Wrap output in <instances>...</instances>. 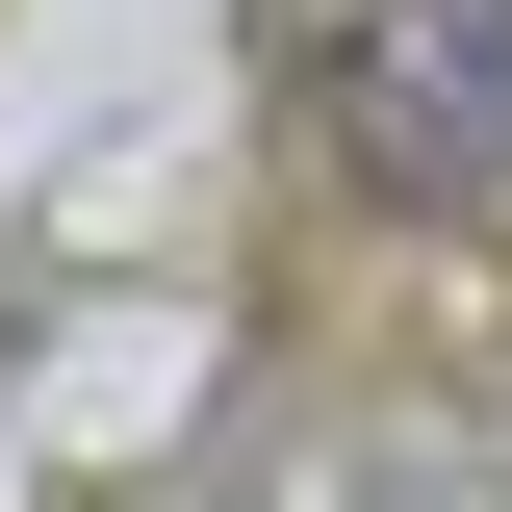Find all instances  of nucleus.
I'll use <instances>...</instances> for the list:
<instances>
[{
	"label": "nucleus",
	"mask_w": 512,
	"mask_h": 512,
	"mask_svg": "<svg viewBox=\"0 0 512 512\" xmlns=\"http://www.w3.org/2000/svg\"><path fill=\"white\" fill-rule=\"evenodd\" d=\"M333 154L384 205H487L512 180V0H359L333 26Z\"/></svg>",
	"instance_id": "obj_1"
}]
</instances>
